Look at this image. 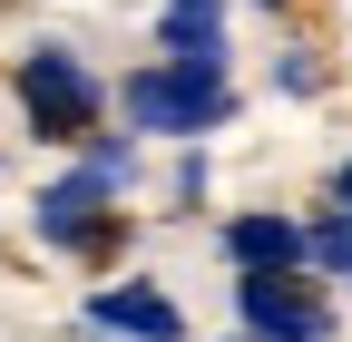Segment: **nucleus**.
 Returning a JSON list of instances; mask_svg holds the SVG:
<instances>
[{
  "label": "nucleus",
  "instance_id": "1",
  "mask_svg": "<svg viewBox=\"0 0 352 342\" xmlns=\"http://www.w3.org/2000/svg\"><path fill=\"white\" fill-rule=\"evenodd\" d=\"M118 186H127V137H98L88 166H69V176L39 196V235H50L59 254H98V244L118 235V216H108Z\"/></svg>",
  "mask_w": 352,
  "mask_h": 342
},
{
  "label": "nucleus",
  "instance_id": "4",
  "mask_svg": "<svg viewBox=\"0 0 352 342\" xmlns=\"http://www.w3.org/2000/svg\"><path fill=\"white\" fill-rule=\"evenodd\" d=\"M235 323L245 342H333L323 284H294V274H235Z\"/></svg>",
  "mask_w": 352,
  "mask_h": 342
},
{
  "label": "nucleus",
  "instance_id": "7",
  "mask_svg": "<svg viewBox=\"0 0 352 342\" xmlns=\"http://www.w3.org/2000/svg\"><path fill=\"white\" fill-rule=\"evenodd\" d=\"M226 264L235 274H303V225L294 216H235L226 225Z\"/></svg>",
  "mask_w": 352,
  "mask_h": 342
},
{
  "label": "nucleus",
  "instance_id": "5",
  "mask_svg": "<svg viewBox=\"0 0 352 342\" xmlns=\"http://www.w3.org/2000/svg\"><path fill=\"white\" fill-rule=\"evenodd\" d=\"M88 332H108V342H186V313L157 284H98L88 293Z\"/></svg>",
  "mask_w": 352,
  "mask_h": 342
},
{
  "label": "nucleus",
  "instance_id": "6",
  "mask_svg": "<svg viewBox=\"0 0 352 342\" xmlns=\"http://www.w3.org/2000/svg\"><path fill=\"white\" fill-rule=\"evenodd\" d=\"M157 49H166V69H206V78H226V10H215V0H166Z\"/></svg>",
  "mask_w": 352,
  "mask_h": 342
},
{
  "label": "nucleus",
  "instance_id": "9",
  "mask_svg": "<svg viewBox=\"0 0 352 342\" xmlns=\"http://www.w3.org/2000/svg\"><path fill=\"white\" fill-rule=\"evenodd\" d=\"M323 196H333V205H352V157L333 166V186H323Z\"/></svg>",
  "mask_w": 352,
  "mask_h": 342
},
{
  "label": "nucleus",
  "instance_id": "8",
  "mask_svg": "<svg viewBox=\"0 0 352 342\" xmlns=\"http://www.w3.org/2000/svg\"><path fill=\"white\" fill-rule=\"evenodd\" d=\"M303 264L352 274V205H323V225H303Z\"/></svg>",
  "mask_w": 352,
  "mask_h": 342
},
{
  "label": "nucleus",
  "instance_id": "2",
  "mask_svg": "<svg viewBox=\"0 0 352 342\" xmlns=\"http://www.w3.org/2000/svg\"><path fill=\"white\" fill-rule=\"evenodd\" d=\"M235 117V89L226 78H206V69H138L127 78V127L138 137H206V127H226Z\"/></svg>",
  "mask_w": 352,
  "mask_h": 342
},
{
  "label": "nucleus",
  "instance_id": "3",
  "mask_svg": "<svg viewBox=\"0 0 352 342\" xmlns=\"http://www.w3.org/2000/svg\"><path fill=\"white\" fill-rule=\"evenodd\" d=\"M20 108H30V127H39V137L78 147L88 127H98V78H88V59H78V49L39 39V49L20 59Z\"/></svg>",
  "mask_w": 352,
  "mask_h": 342
},
{
  "label": "nucleus",
  "instance_id": "10",
  "mask_svg": "<svg viewBox=\"0 0 352 342\" xmlns=\"http://www.w3.org/2000/svg\"><path fill=\"white\" fill-rule=\"evenodd\" d=\"M78 342H108V332H78Z\"/></svg>",
  "mask_w": 352,
  "mask_h": 342
}]
</instances>
